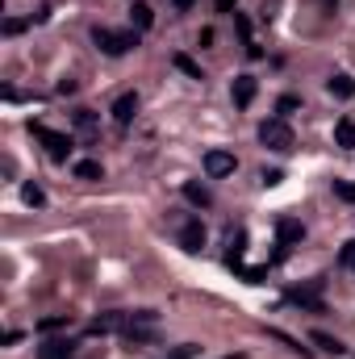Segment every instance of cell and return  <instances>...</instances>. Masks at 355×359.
I'll return each instance as SVG.
<instances>
[{
	"label": "cell",
	"mask_w": 355,
	"mask_h": 359,
	"mask_svg": "<svg viewBox=\"0 0 355 359\" xmlns=\"http://www.w3.org/2000/svg\"><path fill=\"white\" fill-rule=\"evenodd\" d=\"M92 42L105 50V55H126L130 46H138V29H105V25H96L92 29Z\"/></svg>",
	"instance_id": "obj_1"
},
{
	"label": "cell",
	"mask_w": 355,
	"mask_h": 359,
	"mask_svg": "<svg viewBox=\"0 0 355 359\" xmlns=\"http://www.w3.org/2000/svg\"><path fill=\"white\" fill-rule=\"evenodd\" d=\"M260 142H264L267 151H276V155H288L297 147V138H293V130H288L284 117H267L264 126H260Z\"/></svg>",
	"instance_id": "obj_2"
},
{
	"label": "cell",
	"mask_w": 355,
	"mask_h": 359,
	"mask_svg": "<svg viewBox=\"0 0 355 359\" xmlns=\"http://www.w3.org/2000/svg\"><path fill=\"white\" fill-rule=\"evenodd\" d=\"M34 138L46 147V155H51L55 163H67V159H72V147H76V142H72L67 134H55V130H46L42 121H34Z\"/></svg>",
	"instance_id": "obj_3"
},
{
	"label": "cell",
	"mask_w": 355,
	"mask_h": 359,
	"mask_svg": "<svg viewBox=\"0 0 355 359\" xmlns=\"http://www.w3.org/2000/svg\"><path fill=\"white\" fill-rule=\"evenodd\" d=\"M234 168H239L234 151H209V155H205V176H209V180L234 176Z\"/></svg>",
	"instance_id": "obj_4"
},
{
	"label": "cell",
	"mask_w": 355,
	"mask_h": 359,
	"mask_svg": "<svg viewBox=\"0 0 355 359\" xmlns=\"http://www.w3.org/2000/svg\"><path fill=\"white\" fill-rule=\"evenodd\" d=\"M134 113H138V92H121V96L113 100V121L126 130V126L134 121Z\"/></svg>",
	"instance_id": "obj_5"
},
{
	"label": "cell",
	"mask_w": 355,
	"mask_h": 359,
	"mask_svg": "<svg viewBox=\"0 0 355 359\" xmlns=\"http://www.w3.org/2000/svg\"><path fill=\"white\" fill-rule=\"evenodd\" d=\"M180 247H184V251H201V247H205V226H201V217H188V222L180 226Z\"/></svg>",
	"instance_id": "obj_6"
},
{
	"label": "cell",
	"mask_w": 355,
	"mask_h": 359,
	"mask_svg": "<svg viewBox=\"0 0 355 359\" xmlns=\"http://www.w3.org/2000/svg\"><path fill=\"white\" fill-rule=\"evenodd\" d=\"M255 92H260L255 76H239V80H234V88H230V96H234V104H239V109H247V104L255 100Z\"/></svg>",
	"instance_id": "obj_7"
},
{
	"label": "cell",
	"mask_w": 355,
	"mask_h": 359,
	"mask_svg": "<svg viewBox=\"0 0 355 359\" xmlns=\"http://www.w3.org/2000/svg\"><path fill=\"white\" fill-rule=\"evenodd\" d=\"M72 355H76V343H67V339H46L38 347V359H72Z\"/></svg>",
	"instance_id": "obj_8"
},
{
	"label": "cell",
	"mask_w": 355,
	"mask_h": 359,
	"mask_svg": "<svg viewBox=\"0 0 355 359\" xmlns=\"http://www.w3.org/2000/svg\"><path fill=\"white\" fill-rule=\"evenodd\" d=\"M184 201H188V205H196V209H209V205H213V192H209L205 184L188 180V184H184Z\"/></svg>",
	"instance_id": "obj_9"
},
{
	"label": "cell",
	"mask_w": 355,
	"mask_h": 359,
	"mask_svg": "<svg viewBox=\"0 0 355 359\" xmlns=\"http://www.w3.org/2000/svg\"><path fill=\"white\" fill-rule=\"evenodd\" d=\"M113 330H126V313H105L88 322V334H113Z\"/></svg>",
	"instance_id": "obj_10"
},
{
	"label": "cell",
	"mask_w": 355,
	"mask_h": 359,
	"mask_svg": "<svg viewBox=\"0 0 355 359\" xmlns=\"http://www.w3.org/2000/svg\"><path fill=\"white\" fill-rule=\"evenodd\" d=\"M326 88H330V96H339V100H351L355 96V80L347 76V72H339V76H330Z\"/></svg>",
	"instance_id": "obj_11"
},
{
	"label": "cell",
	"mask_w": 355,
	"mask_h": 359,
	"mask_svg": "<svg viewBox=\"0 0 355 359\" xmlns=\"http://www.w3.org/2000/svg\"><path fill=\"white\" fill-rule=\"evenodd\" d=\"M335 142H339L343 151H355V121H351V117L335 121Z\"/></svg>",
	"instance_id": "obj_12"
},
{
	"label": "cell",
	"mask_w": 355,
	"mask_h": 359,
	"mask_svg": "<svg viewBox=\"0 0 355 359\" xmlns=\"http://www.w3.org/2000/svg\"><path fill=\"white\" fill-rule=\"evenodd\" d=\"M297 238H305V226H301L297 217H284V222H280V247H288V243H297Z\"/></svg>",
	"instance_id": "obj_13"
},
{
	"label": "cell",
	"mask_w": 355,
	"mask_h": 359,
	"mask_svg": "<svg viewBox=\"0 0 355 359\" xmlns=\"http://www.w3.org/2000/svg\"><path fill=\"white\" fill-rule=\"evenodd\" d=\"M318 288H322V280H314L309 288H293L288 297H293V301H301V305H309V309H322V301H318Z\"/></svg>",
	"instance_id": "obj_14"
},
{
	"label": "cell",
	"mask_w": 355,
	"mask_h": 359,
	"mask_svg": "<svg viewBox=\"0 0 355 359\" xmlns=\"http://www.w3.org/2000/svg\"><path fill=\"white\" fill-rule=\"evenodd\" d=\"M130 17H134V25H138V34H142V29H151V21H155V13H151V4H142V0H134V4H130Z\"/></svg>",
	"instance_id": "obj_15"
},
{
	"label": "cell",
	"mask_w": 355,
	"mask_h": 359,
	"mask_svg": "<svg viewBox=\"0 0 355 359\" xmlns=\"http://www.w3.org/2000/svg\"><path fill=\"white\" fill-rule=\"evenodd\" d=\"M234 25H239V34H243V46H247V55H251V59H260V46H255V38H251V21H247L243 13H234Z\"/></svg>",
	"instance_id": "obj_16"
},
{
	"label": "cell",
	"mask_w": 355,
	"mask_h": 359,
	"mask_svg": "<svg viewBox=\"0 0 355 359\" xmlns=\"http://www.w3.org/2000/svg\"><path fill=\"white\" fill-rule=\"evenodd\" d=\"M76 176H80V180H100L105 172H100V163H96V159H80V163H76Z\"/></svg>",
	"instance_id": "obj_17"
},
{
	"label": "cell",
	"mask_w": 355,
	"mask_h": 359,
	"mask_svg": "<svg viewBox=\"0 0 355 359\" xmlns=\"http://www.w3.org/2000/svg\"><path fill=\"white\" fill-rule=\"evenodd\" d=\"M21 201H25V205H46V192H42L38 184H25V188H21Z\"/></svg>",
	"instance_id": "obj_18"
},
{
	"label": "cell",
	"mask_w": 355,
	"mask_h": 359,
	"mask_svg": "<svg viewBox=\"0 0 355 359\" xmlns=\"http://www.w3.org/2000/svg\"><path fill=\"white\" fill-rule=\"evenodd\" d=\"M76 126H80L84 134H92V130H96V113H92V109H76Z\"/></svg>",
	"instance_id": "obj_19"
},
{
	"label": "cell",
	"mask_w": 355,
	"mask_h": 359,
	"mask_svg": "<svg viewBox=\"0 0 355 359\" xmlns=\"http://www.w3.org/2000/svg\"><path fill=\"white\" fill-rule=\"evenodd\" d=\"M176 67L184 72V76H192V80H201V67H196V63H192L188 55H176Z\"/></svg>",
	"instance_id": "obj_20"
},
{
	"label": "cell",
	"mask_w": 355,
	"mask_h": 359,
	"mask_svg": "<svg viewBox=\"0 0 355 359\" xmlns=\"http://www.w3.org/2000/svg\"><path fill=\"white\" fill-rule=\"evenodd\" d=\"M335 196H343V201H351V205H355V184H347V180H335Z\"/></svg>",
	"instance_id": "obj_21"
},
{
	"label": "cell",
	"mask_w": 355,
	"mask_h": 359,
	"mask_svg": "<svg viewBox=\"0 0 355 359\" xmlns=\"http://www.w3.org/2000/svg\"><path fill=\"white\" fill-rule=\"evenodd\" d=\"M339 264H343V268H351V271H355V238H351V243H347V247H343V251H339Z\"/></svg>",
	"instance_id": "obj_22"
},
{
	"label": "cell",
	"mask_w": 355,
	"mask_h": 359,
	"mask_svg": "<svg viewBox=\"0 0 355 359\" xmlns=\"http://www.w3.org/2000/svg\"><path fill=\"white\" fill-rule=\"evenodd\" d=\"M59 326H67V313H59V318H46V322H38V330L46 334V330H59Z\"/></svg>",
	"instance_id": "obj_23"
},
{
	"label": "cell",
	"mask_w": 355,
	"mask_h": 359,
	"mask_svg": "<svg viewBox=\"0 0 355 359\" xmlns=\"http://www.w3.org/2000/svg\"><path fill=\"white\" fill-rule=\"evenodd\" d=\"M21 29H25V21H21V17H8V21H4V34H8V38H13V34H21Z\"/></svg>",
	"instance_id": "obj_24"
},
{
	"label": "cell",
	"mask_w": 355,
	"mask_h": 359,
	"mask_svg": "<svg viewBox=\"0 0 355 359\" xmlns=\"http://www.w3.org/2000/svg\"><path fill=\"white\" fill-rule=\"evenodd\" d=\"M314 343H322V347H326V351H335V355H339V351H343V347H339V343H335V339H330V334H314Z\"/></svg>",
	"instance_id": "obj_25"
},
{
	"label": "cell",
	"mask_w": 355,
	"mask_h": 359,
	"mask_svg": "<svg viewBox=\"0 0 355 359\" xmlns=\"http://www.w3.org/2000/svg\"><path fill=\"white\" fill-rule=\"evenodd\" d=\"M280 180H284V172H264V184H267V188H276Z\"/></svg>",
	"instance_id": "obj_26"
},
{
	"label": "cell",
	"mask_w": 355,
	"mask_h": 359,
	"mask_svg": "<svg viewBox=\"0 0 355 359\" xmlns=\"http://www.w3.org/2000/svg\"><path fill=\"white\" fill-rule=\"evenodd\" d=\"M234 4L239 0H217V13H234Z\"/></svg>",
	"instance_id": "obj_27"
},
{
	"label": "cell",
	"mask_w": 355,
	"mask_h": 359,
	"mask_svg": "<svg viewBox=\"0 0 355 359\" xmlns=\"http://www.w3.org/2000/svg\"><path fill=\"white\" fill-rule=\"evenodd\" d=\"M172 4H176L180 13H188V8H192V4H196V0H172Z\"/></svg>",
	"instance_id": "obj_28"
},
{
	"label": "cell",
	"mask_w": 355,
	"mask_h": 359,
	"mask_svg": "<svg viewBox=\"0 0 355 359\" xmlns=\"http://www.w3.org/2000/svg\"><path fill=\"white\" fill-rule=\"evenodd\" d=\"M335 4H339V0H326V8H335Z\"/></svg>",
	"instance_id": "obj_29"
},
{
	"label": "cell",
	"mask_w": 355,
	"mask_h": 359,
	"mask_svg": "<svg viewBox=\"0 0 355 359\" xmlns=\"http://www.w3.org/2000/svg\"><path fill=\"white\" fill-rule=\"evenodd\" d=\"M230 359H239V355H230Z\"/></svg>",
	"instance_id": "obj_30"
}]
</instances>
